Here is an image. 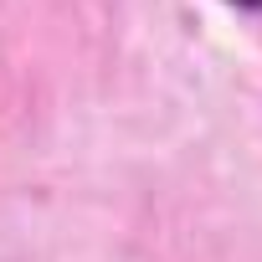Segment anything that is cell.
I'll list each match as a JSON object with an SVG mask.
<instances>
[{
	"label": "cell",
	"instance_id": "1",
	"mask_svg": "<svg viewBox=\"0 0 262 262\" xmlns=\"http://www.w3.org/2000/svg\"><path fill=\"white\" fill-rule=\"evenodd\" d=\"M242 6H262V0H242Z\"/></svg>",
	"mask_w": 262,
	"mask_h": 262
}]
</instances>
